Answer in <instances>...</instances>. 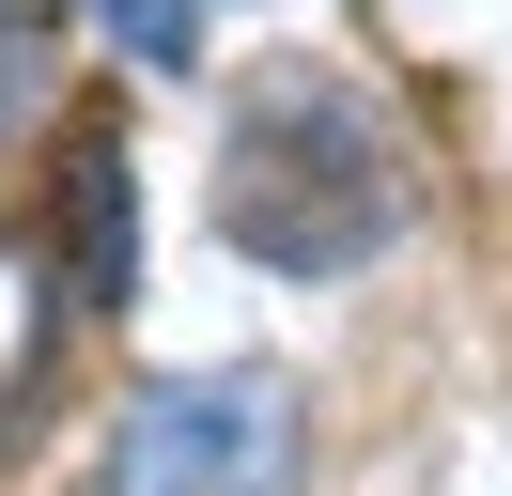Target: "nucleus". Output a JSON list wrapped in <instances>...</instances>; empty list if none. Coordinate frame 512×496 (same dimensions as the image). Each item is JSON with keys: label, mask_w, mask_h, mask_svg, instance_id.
I'll return each instance as SVG.
<instances>
[{"label": "nucleus", "mask_w": 512, "mask_h": 496, "mask_svg": "<svg viewBox=\"0 0 512 496\" xmlns=\"http://www.w3.org/2000/svg\"><path fill=\"white\" fill-rule=\"evenodd\" d=\"M404 217H419L404 124L357 78H326V62L249 78V109H233V140H218V233L249 248V264L342 279V264H373V248H404Z\"/></svg>", "instance_id": "obj_1"}, {"label": "nucleus", "mask_w": 512, "mask_h": 496, "mask_svg": "<svg viewBox=\"0 0 512 496\" xmlns=\"http://www.w3.org/2000/svg\"><path fill=\"white\" fill-rule=\"evenodd\" d=\"M47 16H63V0H0V31H47Z\"/></svg>", "instance_id": "obj_5"}, {"label": "nucleus", "mask_w": 512, "mask_h": 496, "mask_svg": "<svg viewBox=\"0 0 512 496\" xmlns=\"http://www.w3.org/2000/svg\"><path fill=\"white\" fill-rule=\"evenodd\" d=\"M295 481H311V419H295V388L264 357L171 372L109 434V496H295Z\"/></svg>", "instance_id": "obj_2"}, {"label": "nucleus", "mask_w": 512, "mask_h": 496, "mask_svg": "<svg viewBox=\"0 0 512 496\" xmlns=\"http://www.w3.org/2000/svg\"><path fill=\"white\" fill-rule=\"evenodd\" d=\"M94 16H109V47H125V62H187L218 0H94Z\"/></svg>", "instance_id": "obj_4"}, {"label": "nucleus", "mask_w": 512, "mask_h": 496, "mask_svg": "<svg viewBox=\"0 0 512 496\" xmlns=\"http://www.w3.org/2000/svg\"><path fill=\"white\" fill-rule=\"evenodd\" d=\"M63 279H78L94 310H125V279H140V171H125L109 124L63 155Z\"/></svg>", "instance_id": "obj_3"}]
</instances>
